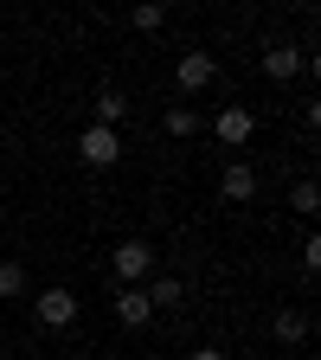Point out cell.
Wrapping results in <instances>:
<instances>
[{
  "label": "cell",
  "mask_w": 321,
  "mask_h": 360,
  "mask_svg": "<svg viewBox=\"0 0 321 360\" xmlns=\"http://www.w3.org/2000/svg\"><path fill=\"white\" fill-rule=\"evenodd\" d=\"M116 155H122V135H116V129H97V122H90V129L77 135V161H84V167H110Z\"/></svg>",
  "instance_id": "cell-1"
},
{
  "label": "cell",
  "mask_w": 321,
  "mask_h": 360,
  "mask_svg": "<svg viewBox=\"0 0 321 360\" xmlns=\"http://www.w3.org/2000/svg\"><path fill=\"white\" fill-rule=\"evenodd\" d=\"M110 264H116V277H122V290H135V283H142L148 270H155V251H148L142 238H129V245H116V257H110Z\"/></svg>",
  "instance_id": "cell-2"
},
{
  "label": "cell",
  "mask_w": 321,
  "mask_h": 360,
  "mask_svg": "<svg viewBox=\"0 0 321 360\" xmlns=\"http://www.w3.org/2000/svg\"><path fill=\"white\" fill-rule=\"evenodd\" d=\"M173 77H180V90H206V84L218 77V58H212V52H180Z\"/></svg>",
  "instance_id": "cell-3"
},
{
  "label": "cell",
  "mask_w": 321,
  "mask_h": 360,
  "mask_svg": "<svg viewBox=\"0 0 321 360\" xmlns=\"http://www.w3.org/2000/svg\"><path fill=\"white\" fill-rule=\"evenodd\" d=\"M212 129H218V142H225V148H244V142H251V129H257V116H251L244 103H232V110H218Z\"/></svg>",
  "instance_id": "cell-4"
},
{
  "label": "cell",
  "mask_w": 321,
  "mask_h": 360,
  "mask_svg": "<svg viewBox=\"0 0 321 360\" xmlns=\"http://www.w3.org/2000/svg\"><path fill=\"white\" fill-rule=\"evenodd\" d=\"M39 322H45V328H71V322H77V296H71V290H45V296H39Z\"/></svg>",
  "instance_id": "cell-5"
},
{
  "label": "cell",
  "mask_w": 321,
  "mask_h": 360,
  "mask_svg": "<svg viewBox=\"0 0 321 360\" xmlns=\"http://www.w3.org/2000/svg\"><path fill=\"white\" fill-rule=\"evenodd\" d=\"M218 193L232 200V206H244V200L257 193V167H251V161H232V167H225V180H218Z\"/></svg>",
  "instance_id": "cell-6"
},
{
  "label": "cell",
  "mask_w": 321,
  "mask_h": 360,
  "mask_svg": "<svg viewBox=\"0 0 321 360\" xmlns=\"http://www.w3.org/2000/svg\"><path fill=\"white\" fill-rule=\"evenodd\" d=\"M116 322H122V328H148V322H155L148 296H142V290H122V296H116Z\"/></svg>",
  "instance_id": "cell-7"
},
{
  "label": "cell",
  "mask_w": 321,
  "mask_h": 360,
  "mask_svg": "<svg viewBox=\"0 0 321 360\" xmlns=\"http://www.w3.org/2000/svg\"><path fill=\"white\" fill-rule=\"evenodd\" d=\"M263 71L270 77H296L302 71V52H296V45H270V52H263Z\"/></svg>",
  "instance_id": "cell-8"
},
{
  "label": "cell",
  "mask_w": 321,
  "mask_h": 360,
  "mask_svg": "<svg viewBox=\"0 0 321 360\" xmlns=\"http://www.w3.org/2000/svg\"><path fill=\"white\" fill-rule=\"evenodd\" d=\"M161 129H167V135H180V142H187V135H199V129H206V122H199V116H193V110H187V103H173V110H167V116H161Z\"/></svg>",
  "instance_id": "cell-9"
},
{
  "label": "cell",
  "mask_w": 321,
  "mask_h": 360,
  "mask_svg": "<svg viewBox=\"0 0 321 360\" xmlns=\"http://www.w3.org/2000/svg\"><path fill=\"white\" fill-rule=\"evenodd\" d=\"M129 116V97H122V90H103V97H97V129H116Z\"/></svg>",
  "instance_id": "cell-10"
},
{
  "label": "cell",
  "mask_w": 321,
  "mask_h": 360,
  "mask_svg": "<svg viewBox=\"0 0 321 360\" xmlns=\"http://www.w3.org/2000/svg\"><path fill=\"white\" fill-rule=\"evenodd\" d=\"M142 296H148V309H173V302H180V277H155Z\"/></svg>",
  "instance_id": "cell-11"
},
{
  "label": "cell",
  "mask_w": 321,
  "mask_h": 360,
  "mask_svg": "<svg viewBox=\"0 0 321 360\" xmlns=\"http://www.w3.org/2000/svg\"><path fill=\"white\" fill-rule=\"evenodd\" d=\"M302 335H308V315L302 309H283L277 315V341H302Z\"/></svg>",
  "instance_id": "cell-12"
},
{
  "label": "cell",
  "mask_w": 321,
  "mask_h": 360,
  "mask_svg": "<svg viewBox=\"0 0 321 360\" xmlns=\"http://www.w3.org/2000/svg\"><path fill=\"white\" fill-rule=\"evenodd\" d=\"M289 206H296L302 219H308V212L321 206V193H315V180H296V187H289Z\"/></svg>",
  "instance_id": "cell-13"
},
{
  "label": "cell",
  "mask_w": 321,
  "mask_h": 360,
  "mask_svg": "<svg viewBox=\"0 0 321 360\" xmlns=\"http://www.w3.org/2000/svg\"><path fill=\"white\" fill-rule=\"evenodd\" d=\"M20 290H26V264L7 257V264H0V296H20Z\"/></svg>",
  "instance_id": "cell-14"
},
{
  "label": "cell",
  "mask_w": 321,
  "mask_h": 360,
  "mask_svg": "<svg viewBox=\"0 0 321 360\" xmlns=\"http://www.w3.org/2000/svg\"><path fill=\"white\" fill-rule=\"evenodd\" d=\"M129 20H135V26H142V32H155V26H161V20H167V13H161V7H135V13H129Z\"/></svg>",
  "instance_id": "cell-15"
},
{
  "label": "cell",
  "mask_w": 321,
  "mask_h": 360,
  "mask_svg": "<svg viewBox=\"0 0 321 360\" xmlns=\"http://www.w3.org/2000/svg\"><path fill=\"white\" fill-rule=\"evenodd\" d=\"M187 360H225V354H218V347H193Z\"/></svg>",
  "instance_id": "cell-16"
}]
</instances>
